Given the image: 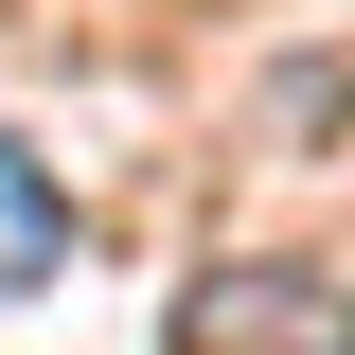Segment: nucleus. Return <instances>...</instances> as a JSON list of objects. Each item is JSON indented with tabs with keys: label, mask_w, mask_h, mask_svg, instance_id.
Listing matches in <instances>:
<instances>
[{
	"label": "nucleus",
	"mask_w": 355,
	"mask_h": 355,
	"mask_svg": "<svg viewBox=\"0 0 355 355\" xmlns=\"http://www.w3.org/2000/svg\"><path fill=\"white\" fill-rule=\"evenodd\" d=\"M178 355H355V302L338 284H302V266H231L214 302H196V338Z\"/></svg>",
	"instance_id": "nucleus-1"
},
{
	"label": "nucleus",
	"mask_w": 355,
	"mask_h": 355,
	"mask_svg": "<svg viewBox=\"0 0 355 355\" xmlns=\"http://www.w3.org/2000/svg\"><path fill=\"white\" fill-rule=\"evenodd\" d=\"M53 266H71V196H53L36 142H0V302H36Z\"/></svg>",
	"instance_id": "nucleus-2"
}]
</instances>
